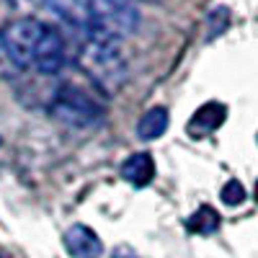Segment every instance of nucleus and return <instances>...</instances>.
Masks as SVG:
<instances>
[{"label": "nucleus", "mask_w": 258, "mask_h": 258, "mask_svg": "<svg viewBox=\"0 0 258 258\" xmlns=\"http://www.w3.org/2000/svg\"><path fill=\"white\" fill-rule=\"evenodd\" d=\"M140 11L135 0H88V34L121 41L135 34Z\"/></svg>", "instance_id": "obj_2"}, {"label": "nucleus", "mask_w": 258, "mask_h": 258, "mask_svg": "<svg viewBox=\"0 0 258 258\" xmlns=\"http://www.w3.org/2000/svg\"><path fill=\"white\" fill-rule=\"evenodd\" d=\"M59 21L88 34V0H41Z\"/></svg>", "instance_id": "obj_7"}, {"label": "nucleus", "mask_w": 258, "mask_h": 258, "mask_svg": "<svg viewBox=\"0 0 258 258\" xmlns=\"http://www.w3.org/2000/svg\"><path fill=\"white\" fill-rule=\"evenodd\" d=\"M62 243H64V250L73 258H101V253H103L101 238L85 225H73L64 232Z\"/></svg>", "instance_id": "obj_6"}, {"label": "nucleus", "mask_w": 258, "mask_h": 258, "mask_svg": "<svg viewBox=\"0 0 258 258\" xmlns=\"http://www.w3.org/2000/svg\"><path fill=\"white\" fill-rule=\"evenodd\" d=\"M225 116H227V106H225V103H217V101H209V103H204L202 109L191 116L188 132H191L194 137L212 135L217 126H222Z\"/></svg>", "instance_id": "obj_8"}, {"label": "nucleus", "mask_w": 258, "mask_h": 258, "mask_svg": "<svg viewBox=\"0 0 258 258\" xmlns=\"http://www.w3.org/2000/svg\"><path fill=\"white\" fill-rule=\"evenodd\" d=\"M121 178L126 183H132L137 188L147 186L150 181L155 178V160L150 153H135V155H129L121 165Z\"/></svg>", "instance_id": "obj_9"}, {"label": "nucleus", "mask_w": 258, "mask_h": 258, "mask_svg": "<svg viewBox=\"0 0 258 258\" xmlns=\"http://www.w3.org/2000/svg\"><path fill=\"white\" fill-rule=\"evenodd\" d=\"M220 197H222V202H225L227 207H238V204L245 202V186H243L238 178H232V181H227V183L222 186Z\"/></svg>", "instance_id": "obj_12"}, {"label": "nucleus", "mask_w": 258, "mask_h": 258, "mask_svg": "<svg viewBox=\"0 0 258 258\" xmlns=\"http://www.w3.org/2000/svg\"><path fill=\"white\" fill-rule=\"evenodd\" d=\"M44 34V24L31 16L24 18H16L3 29L0 34V44H3L6 57L16 64V68L26 70L34 64L36 57V47H39V39Z\"/></svg>", "instance_id": "obj_4"}, {"label": "nucleus", "mask_w": 258, "mask_h": 258, "mask_svg": "<svg viewBox=\"0 0 258 258\" xmlns=\"http://www.w3.org/2000/svg\"><path fill=\"white\" fill-rule=\"evenodd\" d=\"M78 62L88 73V78L93 80L96 88L109 93V96H114L126 80V59L119 49V41L88 34L85 44L80 47Z\"/></svg>", "instance_id": "obj_1"}, {"label": "nucleus", "mask_w": 258, "mask_h": 258, "mask_svg": "<svg viewBox=\"0 0 258 258\" xmlns=\"http://www.w3.org/2000/svg\"><path fill=\"white\" fill-rule=\"evenodd\" d=\"M165 129H168V111L163 109V106H155V109L145 111L142 119L137 121V135H140V140H145V142L163 137Z\"/></svg>", "instance_id": "obj_10"}, {"label": "nucleus", "mask_w": 258, "mask_h": 258, "mask_svg": "<svg viewBox=\"0 0 258 258\" xmlns=\"http://www.w3.org/2000/svg\"><path fill=\"white\" fill-rule=\"evenodd\" d=\"M0 258H8V255H3V253H0Z\"/></svg>", "instance_id": "obj_14"}, {"label": "nucleus", "mask_w": 258, "mask_h": 258, "mask_svg": "<svg viewBox=\"0 0 258 258\" xmlns=\"http://www.w3.org/2000/svg\"><path fill=\"white\" fill-rule=\"evenodd\" d=\"M255 202H258V181H255Z\"/></svg>", "instance_id": "obj_13"}, {"label": "nucleus", "mask_w": 258, "mask_h": 258, "mask_svg": "<svg viewBox=\"0 0 258 258\" xmlns=\"http://www.w3.org/2000/svg\"><path fill=\"white\" fill-rule=\"evenodd\" d=\"M186 227H188L191 232H197V235H212L214 230L220 227V214L214 212L212 207L204 204V207H199V209L188 217Z\"/></svg>", "instance_id": "obj_11"}, {"label": "nucleus", "mask_w": 258, "mask_h": 258, "mask_svg": "<svg viewBox=\"0 0 258 258\" xmlns=\"http://www.w3.org/2000/svg\"><path fill=\"white\" fill-rule=\"evenodd\" d=\"M49 114L68 126H93L103 119V106L78 85H59L49 98Z\"/></svg>", "instance_id": "obj_3"}, {"label": "nucleus", "mask_w": 258, "mask_h": 258, "mask_svg": "<svg viewBox=\"0 0 258 258\" xmlns=\"http://www.w3.org/2000/svg\"><path fill=\"white\" fill-rule=\"evenodd\" d=\"M64 64V39L54 26H44V34L39 39L34 68L41 75H57Z\"/></svg>", "instance_id": "obj_5"}]
</instances>
